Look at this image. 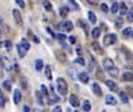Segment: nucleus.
<instances>
[{
  "instance_id": "f257e3e1",
  "label": "nucleus",
  "mask_w": 133,
  "mask_h": 112,
  "mask_svg": "<svg viewBox=\"0 0 133 112\" xmlns=\"http://www.w3.org/2000/svg\"><path fill=\"white\" fill-rule=\"evenodd\" d=\"M56 84H57V92L63 96H65L66 94H68V84H66V82L64 79H61V77H59V79L56 80Z\"/></svg>"
},
{
  "instance_id": "f03ea898",
  "label": "nucleus",
  "mask_w": 133,
  "mask_h": 112,
  "mask_svg": "<svg viewBox=\"0 0 133 112\" xmlns=\"http://www.w3.org/2000/svg\"><path fill=\"white\" fill-rule=\"evenodd\" d=\"M116 41H117V36L115 33H109V35H107L105 39H104V46L109 47V46H112V44H115Z\"/></svg>"
},
{
  "instance_id": "7ed1b4c3",
  "label": "nucleus",
  "mask_w": 133,
  "mask_h": 112,
  "mask_svg": "<svg viewBox=\"0 0 133 112\" xmlns=\"http://www.w3.org/2000/svg\"><path fill=\"white\" fill-rule=\"evenodd\" d=\"M59 28L61 29V31H72V28H73V23L72 21H69V20H66V21H63V23H60L59 24Z\"/></svg>"
},
{
  "instance_id": "20e7f679",
  "label": "nucleus",
  "mask_w": 133,
  "mask_h": 112,
  "mask_svg": "<svg viewBox=\"0 0 133 112\" xmlns=\"http://www.w3.org/2000/svg\"><path fill=\"white\" fill-rule=\"evenodd\" d=\"M2 61H3V65H4V70L7 71H12V61H11V59L8 58V56H2Z\"/></svg>"
},
{
  "instance_id": "39448f33",
  "label": "nucleus",
  "mask_w": 133,
  "mask_h": 112,
  "mask_svg": "<svg viewBox=\"0 0 133 112\" xmlns=\"http://www.w3.org/2000/svg\"><path fill=\"white\" fill-rule=\"evenodd\" d=\"M12 14H14V19H15V21H16V24H17V26H23V19H21L20 11H19V9H14Z\"/></svg>"
},
{
  "instance_id": "423d86ee",
  "label": "nucleus",
  "mask_w": 133,
  "mask_h": 112,
  "mask_svg": "<svg viewBox=\"0 0 133 112\" xmlns=\"http://www.w3.org/2000/svg\"><path fill=\"white\" fill-rule=\"evenodd\" d=\"M103 65H104V68L108 71V70H110V68H113L115 63H113V60L110 59V58H105V59L103 60Z\"/></svg>"
},
{
  "instance_id": "0eeeda50",
  "label": "nucleus",
  "mask_w": 133,
  "mask_h": 112,
  "mask_svg": "<svg viewBox=\"0 0 133 112\" xmlns=\"http://www.w3.org/2000/svg\"><path fill=\"white\" fill-rule=\"evenodd\" d=\"M21 89H15L14 91V102L15 104H19L20 103V100H21Z\"/></svg>"
},
{
  "instance_id": "6e6552de",
  "label": "nucleus",
  "mask_w": 133,
  "mask_h": 112,
  "mask_svg": "<svg viewBox=\"0 0 133 112\" xmlns=\"http://www.w3.org/2000/svg\"><path fill=\"white\" fill-rule=\"evenodd\" d=\"M69 103H71V105H73V107H79V105H80V100H79V97H77V96L71 95V97H69Z\"/></svg>"
},
{
  "instance_id": "1a4fd4ad",
  "label": "nucleus",
  "mask_w": 133,
  "mask_h": 112,
  "mask_svg": "<svg viewBox=\"0 0 133 112\" xmlns=\"http://www.w3.org/2000/svg\"><path fill=\"white\" fill-rule=\"evenodd\" d=\"M105 83H107V87L110 89V91H117V84L113 82V80H105Z\"/></svg>"
},
{
  "instance_id": "9d476101",
  "label": "nucleus",
  "mask_w": 133,
  "mask_h": 112,
  "mask_svg": "<svg viewBox=\"0 0 133 112\" xmlns=\"http://www.w3.org/2000/svg\"><path fill=\"white\" fill-rule=\"evenodd\" d=\"M17 53H19L20 58H24V56L27 55V49L21 46V44H19V46H17Z\"/></svg>"
},
{
  "instance_id": "9b49d317",
  "label": "nucleus",
  "mask_w": 133,
  "mask_h": 112,
  "mask_svg": "<svg viewBox=\"0 0 133 112\" xmlns=\"http://www.w3.org/2000/svg\"><path fill=\"white\" fill-rule=\"evenodd\" d=\"M92 89H93V92H95L97 96H101V95H103V92H101V88H100V85H98L97 83H93Z\"/></svg>"
},
{
  "instance_id": "f8f14e48",
  "label": "nucleus",
  "mask_w": 133,
  "mask_h": 112,
  "mask_svg": "<svg viewBox=\"0 0 133 112\" xmlns=\"http://www.w3.org/2000/svg\"><path fill=\"white\" fill-rule=\"evenodd\" d=\"M123 80H125V82H130V80H133V73L129 72V71L124 72V73H123Z\"/></svg>"
},
{
  "instance_id": "ddd939ff",
  "label": "nucleus",
  "mask_w": 133,
  "mask_h": 112,
  "mask_svg": "<svg viewBox=\"0 0 133 112\" xmlns=\"http://www.w3.org/2000/svg\"><path fill=\"white\" fill-rule=\"evenodd\" d=\"M55 53H56V56H57V60H59V61L65 63V60H66V58H65V53H63L61 51H56Z\"/></svg>"
},
{
  "instance_id": "4468645a",
  "label": "nucleus",
  "mask_w": 133,
  "mask_h": 112,
  "mask_svg": "<svg viewBox=\"0 0 133 112\" xmlns=\"http://www.w3.org/2000/svg\"><path fill=\"white\" fill-rule=\"evenodd\" d=\"M105 103L107 104H109V105H116V99L113 97V96H110V95H108L107 96V99H105Z\"/></svg>"
},
{
  "instance_id": "2eb2a0df",
  "label": "nucleus",
  "mask_w": 133,
  "mask_h": 112,
  "mask_svg": "<svg viewBox=\"0 0 133 112\" xmlns=\"http://www.w3.org/2000/svg\"><path fill=\"white\" fill-rule=\"evenodd\" d=\"M79 79H80V82H83V83H88V82H89V76H88V73H85V72H81V73L79 75Z\"/></svg>"
},
{
  "instance_id": "dca6fc26",
  "label": "nucleus",
  "mask_w": 133,
  "mask_h": 112,
  "mask_svg": "<svg viewBox=\"0 0 133 112\" xmlns=\"http://www.w3.org/2000/svg\"><path fill=\"white\" fill-rule=\"evenodd\" d=\"M120 15H127V12H128V7H127V4L125 3H120Z\"/></svg>"
},
{
  "instance_id": "f3484780",
  "label": "nucleus",
  "mask_w": 133,
  "mask_h": 112,
  "mask_svg": "<svg viewBox=\"0 0 133 112\" xmlns=\"http://www.w3.org/2000/svg\"><path fill=\"white\" fill-rule=\"evenodd\" d=\"M120 99H121V102L125 103V104L129 102V96H128L127 92H120Z\"/></svg>"
},
{
  "instance_id": "a211bd4d",
  "label": "nucleus",
  "mask_w": 133,
  "mask_h": 112,
  "mask_svg": "<svg viewBox=\"0 0 133 112\" xmlns=\"http://www.w3.org/2000/svg\"><path fill=\"white\" fill-rule=\"evenodd\" d=\"M96 76H97V79L105 80V76H104V72H103L101 68H97V70H96Z\"/></svg>"
},
{
  "instance_id": "6ab92c4d",
  "label": "nucleus",
  "mask_w": 133,
  "mask_h": 112,
  "mask_svg": "<svg viewBox=\"0 0 133 112\" xmlns=\"http://www.w3.org/2000/svg\"><path fill=\"white\" fill-rule=\"evenodd\" d=\"M20 44H21V46H23L27 51L31 48V44H29V41H28L27 39H21V40H20Z\"/></svg>"
},
{
  "instance_id": "aec40b11",
  "label": "nucleus",
  "mask_w": 133,
  "mask_h": 112,
  "mask_svg": "<svg viewBox=\"0 0 133 112\" xmlns=\"http://www.w3.org/2000/svg\"><path fill=\"white\" fill-rule=\"evenodd\" d=\"M3 88L7 89V91H11V88H12V83H11V80H4L3 82Z\"/></svg>"
},
{
  "instance_id": "412c9836",
  "label": "nucleus",
  "mask_w": 133,
  "mask_h": 112,
  "mask_svg": "<svg viewBox=\"0 0 133 112\" xmlns=\"http://www.w3.org/2000/svg\"><path fill=\"white\" fill-rule=\"evenodd\" d=\"M68 12H69V9H68V7H60V16L65 17L66 15H68Z\"/></svg>"
},
{
  "instance_id": "4be33fe9",
  "label": "nucleus",
  "mask_w": 133,
  "mask_h": 112,
  "mask_svg": "<svg viewBox=\"0 0 133 112\" xmlns=\"http://www.w3.org/2000/svg\"><path fill=\"white\" fill-rule=\"evenodd\" d=\"M35 67H36V70H37V71H41V70H43V67H44V63H43V60H41V59L36 60V63H35Z\"/></svg>"
},
{
  "instance_id": "5701e85b",
  "label": "nucleus",
  "mask_w": 133,
  "mask_h": 112,
  "mask_svg": "<svg viewBox=\"0 0 133 112\" xmlns=\"http://www.w3.org/2000/svg\"><path fill=\"white\" fill-rule=\"evenodd\" d=\"M43 5L47 11H52V4H51V2H48V0H43Z\"/></svg>"
},
{
  "instance_id": "b1692460",
  "label": "nucleus",
  "mask_w": 133,
  "mask_h": 112,
  "mask_svg": "<svg viewBox=\"0 0 133 112\" xmlns=\"http://www.w3.org/2000/svg\"><path fill=\"white\" fill-rule=\"evenodd\" d=\"M88 17H89V20H91V23H96V21H97V17H96V15L92 12V11H91V12H88Z\"/></svg>"
},
{
  "instance_id": "393cba45",
  "label": "nucleus",
  "mask_w": 133,
  "mask_h": 112,
  "mask_svg": "<svg viewBox=\"0 0 133 112\" xmlns=\"http://www.w3.org/2000/svg\"><path fill=\"white\" fill-rule=\"evenodd\" d=\"M3 47H5V49L11 51V49H12V41H11V40H5L3 43Z\"/></svg>"
},
{
  "instance_id": "a878e982",
  "label": "nucleus",
  "mask_w": 133,
  "mask_h": 112,
  "mask_svg": "<svg viewBox=\"0 0 133 112\" xmlns=\"http://www.w3.org/2000/svg\"><path fill=\"white\" fill-rule=\"evenodd\" d=\"M100 32H101V29H100V28H93V29H92V36H93L95 39L100 38Z\"/></svg>"
},
{
  "instance_id": "bb28decb",
  "label": "nucleus",
  "mask_w": 133,
  "mask_h": 112,
  "mask_svg": "<svg viewBox=\"0 0 133 112\" xmlns=\"http://www.w3.org/2000/svg\"><path fill=\"white\" fill-rule=\"evenodd\" d=\"M92 47H93V49H95V51H96L97 53H100V55L103 53V49L100 48V46H98V43H92Z\"/></svg>"
},
{
  "instance_id": "cd10ccee",
  "label": "nucleus",
  "mask_w": 133,
  "mask_h": 112,
  "mask_svg": "<svg viewBox=\"0 0 133 112\" xmlns=\"http://www.w3.org/2000/svg\"><path fill=\"white\" fill-rule=\"evenodd\" d=\"M45 77L48 80H52V72H51V67H45Z\"/></svg>"
},
{
  "instance_id": "c85d7f7f",
  "label": "nucleus",
  "mask_w": 133,
  "mask_h": 112,
  "mask_svg": "<svg viewBox=\"0 0 133 112\" xmlns=\"http://www.w3.org/2000/svg\"><path fill=\"white\" fill-rule=\"evenodd\" d=\"M108 72H109V75H112V76H118V68H116V67L108 70Z\"/></svg>"
},
{
  "instance_id": "c756f323",
  "label": "nucleus",
  "mask_w": 133,
  "mask_h": 112,
  "mask_svg": "<svg viewBox=\"0 0 133 112\" xmlns=\"http://www.w3.org/2000/svg\"><path fill=\"white\" fill-rule=\"evenodd\" d=\"M83 109L84 111H91V102H89V100H85V102H84Z\"/></svg>"
},
{
  "instance_id": "7c9ffc66",
  "label": "nucleus",
  "mask_w": 133,
  "mask_h": 112,
  "mask_svg": "<svg viewBox=\"0 0 133 112\" xmlns=\"http://www.w3.org/2000/svg\"><path fill=\"white\" fill-rule=\"evenodd\" d=\"M56 38L60 40V43H61V44H64V46H65V39H66V36H65V35H63V33H59V35H56Z\"/></svg>"
},
{
  "instance_id": "2f4dec72",
  "label": "nucleus",
  "mask_w": 133,
  "mask_h": 112,
  "mask_svg": "<svg viewBox=\"0 0 133 112\" xmlns=\"http://www.w3.org/2000/svg\"><path fill=\"white\" fill-rule=\"evenodd\" d=\"M120 9V3H115V4H112V9H110V11H112V12L113 14H117V11Z\"/></svg>"
},
{
  "instance_id": "473e14b6",
  "label": "nucleus",
  "mask_w": 133,
  "mask_h": 112,
  "mask_svg": "<svg viewBox=\"0 0 133 112\" xmlns=\"http://www.w3.org/2000/svg\"><path fill=\"white\" fill-rule=\"evenodd\" d=\"M130 33H132V28H129V27H128V28H125V29L123 31V35H124V36H127V38H128V36H130Z\"/></svg>"
},
{
  "instance_id": "72a5a7b5",
  "label": "nucleus",
  "mask_w": 133,
  "mask_h": 112,
  "mask_svg": "<svg viewBox=\"0 0 133 112\" xmlns=\"http://www.w3.org/2000/svg\"><path fill=\"white\" fill-rule=\"evenodd\" d=\"M4 65H3V61H2V56H0V77H3L4 75Z\"/></svg>"
},
{
  "instance_id": "f704fd0d",
  "label": "nucleus",
  "mask_w": 133,
  "mask_h": 112,
  "mask_svg": "<svg viewBox=\"0 0 133 112\" xmlns=\"http://www.w3.org/2000/svg\"><path fill=\"white\" fill-rule=\"evenodd\" d=\"M128 21H129V23H132V21H133V8L128 12Z\"/></svg>"
},
{
  "instance_id": "c9c22d12",
  "label": "nucleus",
  "mask_w": 133,
  "mask_h": 112,
  "mask_svg": "<svg viewBox=\"0 0 133 112\" xmlns=\"http://www.w3.org/2000/svg\"><path fill=\"white\" fill-rule=\"evenodd\" d=\"M44 96V95H43ZM43 96H41V91L40 92H36V97L39 100V104H43Z\"/></svg>"
},
{
  "instance_id": "e433bc0d",
  "label": "nucleus",
  "mask_w": 133,
  "mask_h": 112,
  "mask_svg": "<svg viewBox=\"0 0 133 112\" xmlns=\"http://www.w3.org/2000/svg\"><path fill=\"white\" fill-rule=\"evenodd\" d=\"M121 26H123V19L118 17V19L116 20V28H121Z\"/></svg>"
},
{
  "instance_id": "4c0bfd02",
  "label": "nucleus",
  "mask_w": 133,
  "mask_h": 112,
  "mask_svg": "<svg viewBox=\"0 0 133 112\" xmlns=\"http://www.w3.org/2000/svg\"><path fill=\"white\" fill-rule=\"evenodd\" d=\"M4 104H5V99H4L3 94L0 92V107H4Z\"/></svg>"
},
{
  "instance_id": "58836bf2",
  "label": "nucleus",
  "mask_w": 133,
  "mask_h": 112,
  "mask_svg": "<svg viewBox=\"0 0 133 112\" xmlns=\"http://www.w3.org/2000/svg\"><path fill=\"white\" fill-rule=\"evenodd\" d=\"M100 8H101L103 12H108V11H109V8H108V5H107L105 3H103L101 5H100Z\"/></svg>"
},
{
  "instance_id": "ea45409f",
  "label": "nucleus",
  "mask_w": 133,
  "mask_h": 112,
  "mask_svg": "<svg viewBox=\"0 0 133 112\" xmlns=\"http://www.w3.org/2000/svg\"><path fill=\"white\" fill-rule=\"evenodd\" d=\"M127 94H128V96H130L133 99V88L132 87H128L127 88Z\"/></svg>"
},
{
  "instance_id": "a19ab883",
  "label": "nucleus",
  "mask_w": 133,
  "mask_h": 112,
  "mask_svg": "<svg viewBox=\"0 0 133 112\" xmlns=\"http://www.w3.org/2000/svg\"><path fill=\"white\" fill-rule=\"evenodd\" d=\"M40 89H41V94H43L44 96H47V95H48V91H47V87H45V85H41Z\"/></svg>"
},
{
  "instance_id": "79ce46f5",
  "label": "nucleus",
  "mask_w": 133,
  "mask_h": 112,
  "mask_svg": "<svg viewBox=\"0 0 133 112\" xmlns=\"http://www.w3.org/2000/svg\"><path fill=\"white\" fill-rule=\"evenodd\" d=\"M15 2L17 3V5H20L21 8H24L25 7V3H24V0H15Z\"/></svg>"
},
{
  "instance_id": "37998d69",
  "label": "nucleus",
  "mask_w": 133,
  "mask_h": 112,
  "mask_svg": "<svg viewBox=\"0 0 133 112\" xmlns=\"http://www.w3.org/2000/svg\"><path fill=\"white\" fill-rule=\"evenodd\" d=\"M75 63H79V64H83V65H85V60H84V59H81V58L76 59V60H75Z\"/></svg>"
},
{
  "instance_id": "c03bdc74",
  "label": "nucleus",
  "mask_w": 133,
  "mask_h": 112,
  "mask_svg": "<svg viewBox=\"0 0 133 112\" xmlns=\"http://www.w3.org/2000/svg\"><path fill=\"white\" fill-rule=\"evenodd\" d=\"M87 3L91 4V5H96L97 4V0H87Z\"/></svg>"
},
{
  "instance_id": "a18cd8bd",
  "label": "nucleus",
  "mask_w": 133,
  "mask_h": 112,
  "mask_svg": "<svg viewBox=\"0 0 133 112\" xmlns=\"http://www.w3.org/2000/svg\"><path fill=\"white\" fill-rule=\"evenodd\" d=\"M79 24H80V26H81V27H83V28H84L85 31L88 29V27H87V24H84V21H83V20H79Z\"/></svg>"
},
{
  "instance_id": "49530a36",
  "label": "nucleus",
  "mask_w": 133,
  "mask_h": 112,
  "mask_svg": "<svg viewBox=\"0 0 133 112\" xmlns=\"http://www.w3.org/2000/svg\"><path fill=\"white\" fill-rule=\"evenodd\" d=\"M69 43L71 44H75L76 43V38L75 36H69Z\"/></svg>"
},
{
  "instance_id": "de8ad7c7",
  "label": "nucleus",
  "mask_w": 133,
  "mask_h": 112,
  "mask_svg": "<svg viewBox=\"0 0 133 112\" xmlns=\"http://www.w3.org/2000/svg\"><path fill=\"white\" fill-rule=\"evenodd\" d=\"M69 2L73 4V7H75V9H79V5H77V3L75 2V0H69Z\"/></svg>"
},
{
  "instance_id": "09e8293b",
  "label": "nucleus",
  "mask_w": 133,
  "mask_h": 112,
  "mask_svg": "<svg viewBox=\"0 0 133 112\" xmlns=\"http://www.w3.org/2000/svg\"><path fill=\"white\" fill-rule=\"evenodd\" d=\"M53 111H55V112H60V111H61V107H59V105H57V107H55Z\"/></svg>"
},
{
  "instance_id": "8fccbe9b",
  "label": "nucleus",
  "mask_w": 133,
  "mask_h": 112,
  "mask_svg": "<svg viewBox=\"0 0 133 112\" xmlns=\"http://www.w3.org/2000/svg\"><path fill=\"white\" fill-rule=\"evenodd\" d=\"M24 111L28 112V111H29V107H28V105H24Z\"/></svg>"
},
{
  "instance_id": "3c124183",
  "label": "nucleus",
  "mask_w": 133,
  "mask_h": 112,
  "mask_svg": "<svg viewBox=\"0 0 133 112\" xmlns=\"http://www.w3.org/2000/svg\"><path fill=\"white\" fill-rule=\"evenodd\" d=\"M3 36V32H2V29H0V38H2Z\"/></svg>"
},
{
  "instance_id": "603ef678",
  "label": "nucleus",
  "mask_w": 133,
  "mask_h": 112,
  "mask_svg": "<svg viewBox=\"0 0 133 112\" xmlns=\"http://www.w3.org/2000/svg\"><path fill=\"white\" fill-rule=\"evenodd\" d=\"M130 35H132V38H133V31H132V33H130Z\"/></svg>"
},
{
  "instance_id": "864d4df0",
  "label": "nucleus",
  "mask_w": 133,
  "mask_h": 112,
  "mask_svg": "<svg viewBox=\"0 0 133 112\" xmlns=\"http://www.w3.org/2000/svg\"><path fill=\"white\" fill-rule=\"evenodd\" d=\"M132 68H133V64H132Z\"/></svg>"
}]
</instances>
